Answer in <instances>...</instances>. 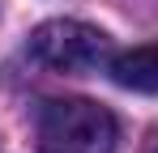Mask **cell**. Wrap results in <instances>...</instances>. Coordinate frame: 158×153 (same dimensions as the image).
Here are the masks:
<instances>
[{
  "label": "cell",
  "mask_w": 158,
  "mask_h": 153,
  "mask_svg": "<svg viewBox=\"0 0 158 153\" xmlns=\"http://www.w3.org/2000/svg\"><path fill=\"white\" fill-rule=\"evenodd\" d=\"M39 153H111L115 119L90 98H56L39 111Z\"/></svg>",
  "instance_id": "cell-1"
},
{
  "label": "cell",
  "mask_w": 158,
  "mask_h": 153,
  "mask_svg": "<svg viewBox=\"0 0 158 153\" xmlns=\"http://www.w3.org/2000/svg\"><path fill=\"white\" fill-rule=\"evenodd\" d=\"M30 55L56 73H98L111 64V38L85 22H43L30 34Z\"/></svg>",
  "instance_id": "cell-2"
},
{
  "label": "cell",
  "mask_w": 158,
  "mask_h": 153,
  "mask_svg": "<svg viewBox=\"0 0 158 153\" xmlns=\"http://www.w3.org/2000/svg\"><path fill=\"white\" fill-rule=\"evenodd\" d=\"M145 153H158V132H150V140H145Z\"/></svg>",
  "instance_id": "cell-4"
},
{
  "label": "cell",
  "mask_w": 158,
  "mask_h": 153,
  "mask_svg": "<svg viewBox=\"0 0 158 153\" xmlns=\"http://www.w3.org/2000/svg\"><path fill=\"white\" fill-rule=\"evenodd\" d=\"M107 68L115 76V85H124L132 94H158V43L120 51V55H111Z\"/></svg>",
  "instance_id": "cell-3"
}]
</instances>
